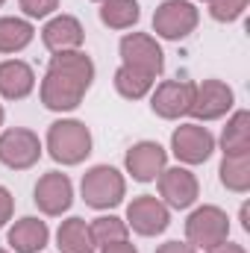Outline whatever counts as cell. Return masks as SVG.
<instances>
[{"instance_id": "d4e9b609", "label": "cell", "mask_w": 250, "mask_h": 253, "mask_svg": "<svg viewBox=\"0 0 250 253\" xmlns=\"http://www.w3.org/2000/svg\"><path fill=\"white\" fill-rule=\"evenodd\" d=\"M250 0H209V15L218 24H233L245 15Z\"/></svg>"}, {"instance_id": "30bf717a", "label": "cell", "mask_w": 250, "mask_h": 253, "mask_svg": "<svg viewBox=\"0 0 250 253\" xmlns=\"http://www.w3.org/2000/svg\"><path fill=\"white\" fill-rule=\"evenodd\" d=\"M118 50H121V65L126 68L144 71L150 77H159L165 71V53L150 33H126Z\"/></svg>"}, {"instance_id": "836d02e7", "label": "cell", "mask_w": 250, "mask_h": 253, "mask_svg": "<svg viewBox=\"0 0 250 253\" xmlns=\"http://www.w3.org/2000/svg\"><path fill=\"white\" fill-rule=\"evenodd\" d=\"M3 3H6V0H0V6H3Z\"/></svg>"}, {"instance_id": "e575fe53", "label": "cell", "mask_w": 250, "mask_h": 253, "mask_svg": "<svg viewBox=\"0 0 250 253\" xmlns=\"http://www.w3.org/2000/svg\"><path fill=\"white\" fill-rule=\"evenodd\" d=\"M94 3H103V0H94Z\"/></svg>"}, {"instance_id": "277c9868", "label": "cell", "mask_w": 250, "mask_h": 253, "mask_svg": "<svg viewBox=\"0 0 250 253\" xmlns=\"http://www.w3.org/2000/svg\"><path fill=\"white\" fill-rule=\"evenodd\" d=\"M230 239V218L221 206H197L186 221V242L194 251H212Z\"/></svg>"}, {"instance_id": "9a60e30c", "label": "cell", "mask_w": 250, "mask_h": 253, "mask_svg": "<svg viewBox=\"0 0 250 253\" xmlns=\"http://www.w3.org/2000/svg\"><path fill=\"white\" fill-rule=\"evenodd\" d=\"M42 42L50 53H68V50H83L85 42V30L80 24V18L74 15H53L44 30H42Z\"/></svg>"}, {"instance_id": "6da1fadb", "label": "cell", "mask_w": 250, "mask_h": 253, "mask_svg": "<svg viewBox=\"0 0 250 253\" xmlns=\"http://www.w3.org/2000/svg\"><path fill=\"white\" fill-rule=\"evenodd\" d=\"M94 74H97V68L85 50L53 53L47 71H44L42 88H39L42 103L50 112H74L85 100V94L94 83Z\"/></svg>"}, {"instance_id": "8fae6325", "label": "cell", "mask_w": 250, "mask_h": 253, "mask_svg": "<svg viewBox=\"0 0 250 253\" xmlns=\"http://www.w3.org/2000/svg\"><path fill=\"white\" fill-rule=\"evenodd\" d=\"M156 183H159V200L168 209H188L200 197V183H197V177L188 171L186 165L165 168L156 177Z\"/></svg>"}, {"instance_id": "603a6c76", "label": "cell", "mask_w": 250, "mask_h": 253, "mask_svg": "<svg viewBox=\"0 0 250 253\" xmlns=\"http://www.w3.org/2000/svg\"><path fill=\"white\" fill-rule=\"evenodd\" d=\"M221 186L227 191L245 194L250 189V153H236V156H224L221 159Z\"/></svg>"}, {"instance_id": "7a4b0ae2", "label": "cell", "mask_w": 250, "mask_h": 253, "mask_svg": "<svg viewBox=\"0 0 250 253\" xmlns=\"http://www.w3.org/2000/svg\"><path fill=\"white\" fill-rule=\"evenodd\" d=\"M44 144H47V153H50L53 162H59V165H80V162L88 159L94 141H91V129L83 121L59 118V121L50 124Z\"/></svg>"}, {"instance_id": "f1b7e54d", "label": "cell", "mask_w": 250, "mask_h": 253, "mask_svg": "<svg viewBox=\"0 0 250 253\" xmlns=\"http://www.w3.org/2000/svg\"><path fill=\"white\" fill-rule=\"evenodd\" d=\"M100 253H138V248H135V245H129V239H126V242H115V245L100 248Z\"/></svg>"}, {"instance_id": "83f0119b", "label": "cell", "mask_w": 250, "mask_h": 253, "mask_svg": "<svg viewBox=\"0 0 250 253\" xmlns=\"http://www.w3.org/2000/svg\"><path fill=\"white\" fill-rule=\"evenodd\" d=\"M156 253H197L188 242H165V245H159Z\"/></svg>"}, {"instance_id": "ba28073f", "label": "cell", "mask_w": 250, "mask_h": 253, "mask_svg": "<svg viewBox=\"0 0 250 253\" xmlns=\"http://www.w3.org/2000/svg\"><path fill=\"white\" fill-rule=\"evenodd\" d=\"M171 224V209L153 197V194H138L129 200L126 206V227L144 239H153V236H162Z\"/></svg>"}, {"instance_id": "44dd1931", "label": "cell", "mask_w": 250, "mask_h": 253, "mask_svg": "<svg viewBox=\"0 0 250 253\" xmlns=\"http://www.w3.org/2000/svg\"><path fill=\"white\" fill-rule=\"evenodd\" d=\"M141 18V6L135 0H103L100 3V24L109 30H132Z\"/></svg>"}, {"instance_id": "cb8c5ba5", "label": "cell", "mask_w": 250, "mask_h": 253, "mask_svg": "<svg viewBox=\"0 0 250 253\" xmlns=\"http://www.w3.org/2000/svg\"><path fill=\"white\" fill-rule=\"evenodd\" d=\"M88 233H91L94 248H106V245L129 239V227H126L124 218H118V215H100V218L88 221Z\"/></svg>"}, {"instance_id": "d6a6232c", "label": "cell", "mask_w": 250, "mask_h": 253, "mask_svg": "<svg viewBox=\"0 0 250 253\" xmlns=\"http://www.w3.org/2000/svg\"><path fill=\"white\" fill-rule=\"evenodd\" d=\"M0 253H9V251H3V248H0Z\"/></svg>"}, {"instance_id": "d590c367", "label": "cell", "mask_w": 250, "mask_h": 253, "mask_svg": "<svg viewBox=\"0 0 250 253\" xmlns=\"http://www.w3.org/2000/svg\"><path fill=\"white\" fill-rule=\"evenodd\" d=\"M206 3H209V0H206Z\"/></svg>"}, {"instance_id": "2e32d148", "label": "cell", "mask_w": 250, "mask_h": 253, "mask_svg": "<svg viewBox=\"0 0 250 253\" xmlns=\"http://www.w3.org/2000/svg\"><path fill=\"white\" fill-rule=\"evenodd\" d=\"M6 239H9V248L15 253H39L50 242V227H47V221H42L36 215H27V218L15 221L9 227Z\"/></svg>"}, {"instance_id": "8992f818", "label": "cell", "mask_w": 250, "mask_h": 253, "mask_svg": "<svg viewBox=\"0 0 250 253\" xmlns=\"http://www.w3.org/2000/svg\"><path fill=\"white\" fill-rule=\"evenodd\" d=\"M42 138L27 126H12L0 132V162L12 171H30L42 159Z\"/></svg>"}, {"instance_id": "5bb4252c", "label": "cell", "mask_w": 250, "mask_h": 253, "mask_svg": "<svg viewBox=\"0 0 250 253\" xmlns=\"http://www.w3.org/2000/svg\"><path fill=\"white\" fill-rule=\"evenodd\" d=\"M124 168L135 183H153L168 168V150L159 141H135L126 150Z\"/></svg>"}, {"instance_id": "f546056e", "label": "cell", "mask_w": 250, "mask_h": 253, "mask_svg": "<svg viewBox=\"0 0 250 253\" xmlns=\"http://www.w3.org/2000/svg\"><path fill=\"white\" fill-rule=\"evenodd\" d=\"M206 253H248L245 251V245H233V242H221L218 248H212V251Z\"/></svg>"}, {"instance_id": "e0dca14e", "label": "cell", "mask_w": 250, "mask_h": 253, "mask_svg": "<svg viewBox=\"0 0 250 253\" xmlns=\"http://www.w3.org/2000/svg\"><path fill=\"white\" fill-rule=\"evenodd\" d=\"M36 88V71L24 59H3L0 62V97L3 100H24Z\"/></svg>"}, {"instance_id": "3957f363", "label": "cell", "mask_w": 250, "mask_h": 253, "mask_svg": "<svg viewBox=\"0 0 250 253\" xmlns=\"http://www.w3.org/2000/svg\"><path fill=\"white\" fill-rule=\"evenodd\" d=\"M80 194H83L85 206H91L97 212H106V209H115L126 197V180L112 165H94L83 174Z\"/></svg>"}, {"instance_id": "4dcf8cb0", "label": "cell", "mask_w": 250, "mask_h": 253, "mask_svg": "<svg viewBox=\"0 0 250 253\" xmlns=\"http://www.w3.org/2000/svg\"><path fill=\"white\" fill-rule=\"evenodd\" d=\"M242 227H245V230H250V221H248V203L242 206Z\"/></svg>"}, {"instance_id": "d6986e66", "label": "cell", "mask_w": 250, "mask_h": 253, "mask_svg": "<svg viewBox=\"0 0 250 253\" xmlns=\"http://www.w3.org/2000/svg\"><path fill=\"white\" fill-rule=\"evenodd\" d=\"M36 39V27L27 18H15L6 15L0 18V53H21L24 47H30Z\"/></svg>"}, {"instance_id": "484cf974", "label": "cell", "mask_w": 250, "mask_h": 253, "mask_svg": "<svg viewBox=\"0 0 250 253\" xmlns=\"http://www.w3.org/2000/svg\"><path fill=\"white\" fill-rule=\"evenodd\" d=\"M18 6L24 9L27 21H42L59 9V0H18Z\"/></svg>"}, {"instance_id": "5b68a950", "label": "cell", "mask_w": 250, "mask_h": 253, "mask_svg": "<svg viewBox=\"0 0 250 253\" xmlns=\"http://www.w3.org/2000/svg\"><path fill=\"white\" fill-rule=\"evenodd\" d=\"M200 24V9L191 0H165L153 12V33L165 42H183Z\"/></svg>"}, {"instance_id": "4316f807", "label": "cell", "mask_w": 250, "mask_h": 253, "mask_svg": "<svg viewBox=\"0 0 250 253\" xmlns=\"http://www.w3.org/2000/svg\"><path fill=\"white\" fill-rule=\"evenodd\" d=\"M12 215H15V197L6 186H0V230L12 221Z\"/></svg>"}, {"instance_id": "ffe728a7", "label": "cell", "mask_w": 250, "mask_h": 253, "mask_svg": "<svg viewBox=\"0 0 250 253\" xmlns=\"http://www.w3.org/2000/svg\"><path fill=\"white\" fill-rule=\"evenodd\" d=\"M221 150H224V156L250 153V112L248 109L233 112V118L227 121L224 132H221Z\"/></svg>"}, {"instance_id": "ac0fdd59", "label": "cell", "mask_w": 250, "mask_h": 253, "mask_svg": "<svg viewBox=\"0 0 250 253\" xmlns=\"http://www.w3.org/2000/svg\"><path fill=\"white\" fill-rule=\"evenodd\" d=\"M56 248L59 253H94V242H91V233H88V221L85 218H68L59 224L56 230Z\"/></svg>"}, {"instance_id": "7402d4cb", "label": "cell", "mask_w": 250, "mask_h": 253, "mask_svg": "<svg viewBox=\"0 0 250 253\" xmlns=\"http://www.w3.org/2000/svg\"><path fill=\"white\" fill-rule=\"evenodd\" d=\"M115 91L124 97V100H141V97H147L150 91H153V85H156V77H150V74H144V71H135V68H126L121 65L118 71H115Z\"/></svg>"}, {"instance_id": "9c48e42d", "label": "cell", "mask_w": 250, "mask_h": 253, "mask_svg": "<svg viewBox=\"0 0 250 253\" xmlns=\"http://www.w3.org/2000/svg\"><path fill=\"white\" fill-rule=\"evenodd\" d=\"M194 88L197 83L191 80H165L150 91V109L153 115L165 118V121H180L191 112L194 103Z\"/></svg>"}, {"instance_id": "7c38bea8", "label": "cell", "mask_w": 250, "mask_h": 253, "mask_svg": "<svg viewBox=\"0 0 250 253\" xmlns=\"http://www.w3.org/2000/svg\"><path fill=\"white\" fill-rule=\"evenodd\" d=\"M236 106V91L224 80H203L194 88V103L191 112L197 121H218Z\"/></svg>"}, {"instance_id": "52a82bcc", "label": "cell", "mask_w": 250, "mask_h": 253, "mask_svg": "<svg viewBox=\"0 0 250 253\" xmlns=\"http://www.w3.org/2000/svg\"><path fill=\"white\" fill-rule=\"evenodd\" d=\"M171 153L183 165H203L215 153V135L209 132V126H203L200 121L180 124L171 132Z\"/></svg>"}, {"instance_id": "1f68e13d", "label": "cell", "mask_w": 250, "mask_h": 253, "mask_svg": "<svg viewBox=\"0 0 250 253\" xmlns=\"http://www.w3.org/2000/svg\"><path fill=\"white\" fill-rule=\"evenodd\" d=\"M3 121H6V112H3V106H0V126H3Z\"/></svg>"}, {"instance_id": "4fadbf2b", "label": "cell", "mask_w": 250, "mask_h": 253, "mask_svg": "<svg viewBox=\"0 0 250 253\" xmlns=\"http://www.w3.org/2000/svg\"><path fill=\"white\" fill-rule=\"evenodd\" d=\"M33 200H36V206H39L44 215H50V218L65 215V212L71 209V203H74V183H71V177L62 174V171H47V174H42L39 183H36V189H33Z\"/></svg>"}]
</instances>
